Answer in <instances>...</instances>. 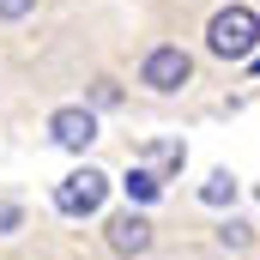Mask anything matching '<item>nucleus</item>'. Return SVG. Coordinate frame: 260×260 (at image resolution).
<instances>
[{
  "label": "nucleus",
  "instance_id": "nucleus-1",
  "mask_svg": "<svg viewBox=\"0 0 260 260\" xmlns=\"http://www.w3.org/2000/svg\"><path fill=\"white\" fill-rule=\"evenodd\" d=\"M206 49L218 55V61H254L260 55V12L254 6H224V12H212V24H206Z\"/></svg>",
  "mask_w": 260,
  "mask_h": 260
},
{
  "label": "nucleus",
  "instance_id": "nucleus-2",
  "mask_svg": "<svg viewBox=\"0 0 260 260\" xmlns=\"http://www.w3.org/2000/svg\"><path fill=\"white\" fill-rule=\"evenodd\" d=\"M103 200H109V176L103 170H73L61 188H55V212H67V218H91V212H103Z\"/></svg>",
  "mask_w": 260,
  "mask_h": 260
},
{
  "label": "nucleus",
  "instance_id": "nucleus-3",
  "mask_svg": "<svg viewBox=\"0 0 260 260\" xmlns=\"http://www.w3.org/2000/svg\"><path fill=\"white\" fill-rule=\"evenodd\" d=\"M188 79H194V61H188L182 43H157V49L139 61V85H151V91H182Z\"/></svg>",
  "mask_w": 260,
  "mask_h": 260
},
{
  "label": "nucleus",
  "instance_id": "nucleus-4",
  "mask_svg": "<svg viewBox=\"0 0 260 260\" xmlns=\"http://www.w3.org/2000/svg\"><path fill=\"white\" fill-rule=\"evenodd\" d=\"M49 139H55L61 151H85V145L97 139V115H91L85 103H67V109L49 115Z\"/></svg>",
  "mask_w": 260,
  "mask_h": 260
},
{
  "label": "nucleus",
  "instance_id": "nucleus-5",
  "mask_svg": "<svg viewBox=\"0 0 260 260\" xmlns=\"http://www.w3.org/2000/svg\"><path fill=\"white\" fill-rule=\"evenodd\" d=\"M103 230H109V248H115V254H145V248H151V218H145L139 206L115 212Z\"/></svg>",
  "mask_w": 260,
  "mask_h": 260
},
{
  "label": "nucleus",
  "instance_id": "nucleus-6",
  "mask_svg": "<svg viewBox=\"0 0 260 260\" xmlns=\"http://www.w3.org/2000/svg\"><path fill=\"white\" fill-rule=\"evenodd\" d=\"M121 188H127V200H133V206H151V200L164 194V176H157V170H145V164H133Z\"/></svg>",
  "mask_w": 260,
  "mask_h": 260
},
{
  "label": "nucleus",
  "instance_id": "nucleus-7",
  "mask_svg": "<svg viewBox=\"0 0 260 260\" xmlns=\"http://www.w3.org/2000/svg\"><path fill=\"white\" fill-rule=\"evenodd\" d=\"M145 170H157V176L170 182V170H182V145H176V139H151V145H145Z\"/></svg>",
  "mask_w": 260,
  "mask_h": 260
},
{
  "label": "nucleus",
  "instance_id": "nucleus-8",
  "mask_svg": "<svg viewBox=\"0 0 260 260\" xmlns=\"http://www.w3.org/2000/svg\"><path fill=\"white\" fill-rule=\"evenodd\" d=\"M200 200H206V206H230V200H236L230 170H212V176H206V188H200Z\"/></svg>",
  "mask_w": 260,
  "mask_h": 260
},
{
  "label": "nucleus",
  "instance_id": "nucleus-9",
  "mask_svg": "<svg viewBox=\"0 0 260 260\" xmlns=\"http://www.w3.org/2000/svg\"><path fill=\"white\" fill-rule=\"evenodd\" d=\"M218 242H224V248H248V224H224Z\"/></svg>",
  "mask_w": 260,
  "mask_h": 260
},
{
  "label": "nucleus",
  "instance_id": "nucleus-10",
  "mask_svg": "<svg viewBox=\"0 0 260 260\" xmlns=\"http://www.w3.org/2000/svg\"><path fill=\"white\" fill-rule=\"evenodd\" d=\"M18 224H24V212H18L12 200H0V236H6V230H18Z\"/></svg>",
  "mask_w": 260,
  "mask_h": 260
},
{
  "label": "nucleus",
  "instance_id": "nucleus-11",
  "mask_svg": "<svg viewBox=\"0 0 260 260\" xmlns=\"http://www.w3.org/2000/svg\"><path fill=\"white\" fill-rule=\"evenodd\" d=\"M37 0H0V18H30Z\"/></svg>",
  "mask_w": 260,
  "mask_h": 260
},
{
  "label": "nucleus",
  "instance_id": "nucleus-12",
  "mask_svg": "<svg viewBox=\"0 0 260 260\" xmlns=\"http://www.w3.org/2000/svg\"><path fill=\"white\" fill-rule=\"evenodd\" d=\"M248 67H254V73H260V55H254V61H248Z\"/></svg>",
  "mask_w": 260,
  "mask_h": 260
}]
</instances>
